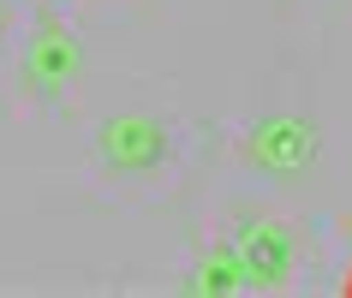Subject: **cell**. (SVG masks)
Masks as SVG:
<instances>
[{"mask_svg":"<svg viewBox=\"0 0 352 298\" xmlns=\"http://www.w3.org/2000/svg\"><path fill=\"white\" fill-rule=\"evenodd\" d=\"M316 155V131L298 119V113H269L257 131H251V161L269 173H305Z\"/></svg>","mask_w":352,"mask_h":298,"instance_id":"cell-1","label":"cell"},{"mask_svg":"<svg viewBox=\"0 0 352 298\" xmlns=\"http://www.w3.org/2000/svg\"><path fill=\"white\" fill-rule=\"evenodd\" d=\"M233 257L245 262L251 286H280L287 268H293V239H287V227H275V221H239Z\"/></svg>","mask_w":352,"mask_h":298,"instance_id":"cell-2","label":"cell"},{"mask_svg":"<svg viewBox=\"0 0 352 298\" xmlns=\"http://www.w3.org/2000/svg\"><path fill=\"white\" fill-rule=\"evenodd\" d=\"M84 66V48H78L72 30H60V24H42L36 36L24 42V78L36 84V90H66Z\"/></svg>","mask_w":352,"mask_h":298,"instance_id":"cell-3","label":"cell"},{"mask_svg":"<svg viewBox=\"0 0 352 298\" xmlns=\"http://www.w3.org/2000/svg\"><path fill=\"white\" fill-rule=\"evenodd\" d=\"M102 155H108L113 168H155L167 155V137L144 113H120L113 126H102Z\"/></svg>","mask_w":352,"mask_h":298,"instance_id":"cell-4","label":"cell"},{"mask_svg":"<svg viewBox=\"0 0 352 298\" xmlns=\"http://www.w3.org/2000/svg\"><path fill=\"white\" fill-rule=\"evenodd\" d=\"M191 293H239V286H251V275H245V262L233 257V244H221V251H204L197 257V268L186 275Z\"/></svg>","mask_w":352,"mask_h":298,"instance_id":"cell-5","label":"cell"},{"mask_svg":"<svg viewBox=\"0 0 352 298\" xmlns=\"http://www.w3.org/2000/svg\"><path fill=\"white\" fill-rule=\"evenodd\" d=\"M346 293H352V275H346Z\"/></svg>","mask_w":352,"mask_h":298,"instance_id":"cell-6","label":"cell"}]
</instances>
